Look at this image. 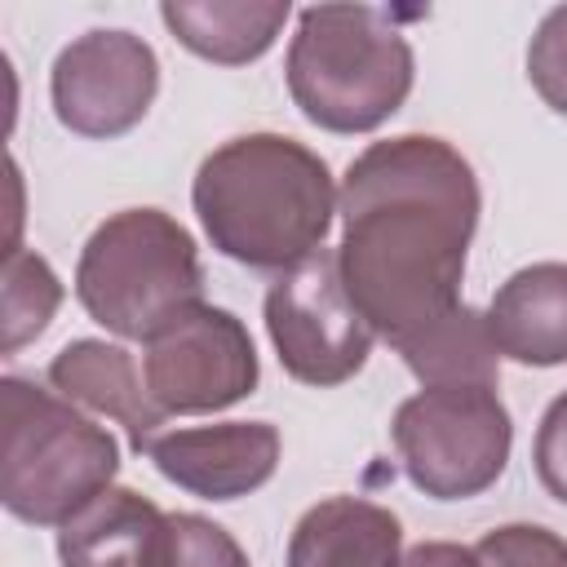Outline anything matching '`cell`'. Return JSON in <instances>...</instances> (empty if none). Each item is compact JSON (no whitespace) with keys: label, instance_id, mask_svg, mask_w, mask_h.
I'll return each instance as SVG.
<instances>
[{"label":"cell","instance_id":"1","mask_svg":"<svg viewBox=\"0 0 567 567\" xmlns=\"http://www.w3.org/2000/svg\"><path fill=\"white\" fill-rule=\"evenodd\" d=\"M478 208V177L443 137L372 142L346 168L337 266L350 301L390 346L461 306Z\"/></svg>","mask_w":567,"mask_h":567},{"label":"cell","instance_id":"2","mask_svg":"<svg viewBox=\"0 0 567 567\" xmlns=\"http://www.w3.org/2000/svg\"><path fill=\"white\" fill-rule=\"evenodd\" d=\"M213 248L252 270H288L323 248L337 213L328 164L284 133H244L217 146L190 186Z\"/></svg>","mask_w":567,"mask_h":567},{"label":"cell","instance_id":"3","mask_svg":"<svg viewBox=\"0 0 567 567\" xmlns=\"http://www.w3.org/2000/svg\"><path fill=\"white\" fill-rule=\"evenodd\" d=\"M288 93L328 133H372L412 93L416 58L385 9L310 4L288 44Z\"/></svg>","mask_w":567,"mask_h":567},{"label":"cell","instance_id":"4","mask_svg":"<svg viewBox=\"0 0 567 567\" xmlns=\"http://www.w3.org/2000/svg\"><path fill=\"white\" fill-rule=\"evenodd\" d=\"M115 470L120 447L106 425L35 381H0V501L13 518L62 527L111 487Z\"/></svg>","mask_w":567,"mask_h":567},{"label":"cell","instance_id":"5","mask_svg":"<svg viewBox=\"0 0 567 567\" xmlns=\"http://www.w3.org/2000/svg\"><path fill=\"white\" fill-rule=\"evenodd\" d=\"M75 297L93 323L124 341H151L204 306V266L190 230L159 208L106 217L75 266Z\"/></svg>","mask_w":567,"mask_h":567},{"label":"cell","instance_id":"6","mask_svg":"<svg viewBox=\"0 0 567 567\" xmlns=\"http://www.w3.org/2000/svg\"><path fill=\"white\" fill-rule=\"evenodd\" d=\"M394 452L416 492L434 501H470L487 492L509 461L514 425L492 385L421 390L394 412Z\"/></svg>","mask_w":567,"mask_h":567},{"label":"cell","instance_id":"7","mask_svg":"<svg viewBox=\"0 0 567 567\" xmlns=\"http://www.w3.org/2000/svg\"><path fill=\"white\" fill-rule=\"evenodd\" d=\"M266 332L284 372L301 385H341L372 354V323L346 292L332 248L279 270L266 288Z\"/></svg>","mask_w":567,"mask_h":567},{"label":"cell","instance_id":"8","mask_svg":"<svg viewBox=\"0 0 567 567\" xmlns=\"http://www.w3.org/2000/svg\"><path fill=\"white\" fill-rule=\"evenodd\" d=\"M142 377L159 412H221L257 390V350L248 328L221 306H195L146 341Z\"/></svg>","mask_w":567,"mask_h":567},{"label":"cell","instance_id":"9","mask_svg":"<svg viewBox=\"0 0 567 567\" xmlns=\"http://www.w3.org/2000/svg\"><path fill=\"white\" fill-rule=\"evenodd\" d=\"M53 115L80 137H120L159 93V58L133 31H89L71 40L49 75Z\"/></svg>","mask_w":567,"mask_h":567},{"label":"cell","instance_id":"10","mask_svg":"<svg viewBox=\"0 0 567 567\" xmlns=\"http://www.w3.org/2000/svg\"><path fill=\"white\" fill-rule=\"evenodd\" d=\"M151 465L190 496L235 501L257 492L279 465V430L270 421H226L155 434Z\"/></svg>","mask_w":567,"mask_h":567},{"label":"cell","instance_id":"11","mask_svg":"<svg viewBox=\"0 0 567 567\" xmlns=\"http://www.w3.org/2000/svg\"><path fill=\"white\" fill-rule=\"evenodd\" d=\"M168 514L133 487L97 492L58 527L62 567H168Z\"/></svg>","mask_w":567,"mask_h":567},{"label":"cell","instance_id":"12","mask_svg":"<svg viewBox=\"0 0 567 567\" xmlns=\"http://www.w3.org/2000/svg\"><path fill=\"white\" fill-rule=\"evenodd\" d=\"M49 385L71 399L84 403L111 421H120L128 430L133 452H146L155 434H164V412L146 390V377L137 372L133 354L124 346H106L93 337H80L71 346H62L49 363Z\"/></svg>","mask_w":567,"mask_h":567},{"label":"cell","instance_id":"13","mask_svg":"<svg viewBox=\"0 0 567 567\" xmlns=\"http://www.w3.org/2000/svg\"><path fill=\"white\" fill-rule=\"evenodd\" d=\"M487 328L496 350L514 363H567V261H536L514 270L487 306Z\"/></svg>","mask_w":567,"mask_h":567},{"label":"cell","instance_id":"14","mask_svg":"<svg viewBox=\"0 0 567 567\" xmlns=\"http://www.w3.org/2000/svg\"><path fill=\"white\" fill-rule=\"evenodd\" d=\"M399 518L363 496H328L310 505L288 540V567H399Z\"/></svg>","mask_w":567,"mask_h":567},{"label":"cell","instance_id":"15","mask_svg":"<svg viewBox=\"0 0 567 567\" xmlns=\"http://www.w3.org/2000/svg\"><path fill=\"white\" fill-rule=\"evenodd\" d=\"M288 0H168L159 4L164 27L190 53L239 66L261 58L288 22Z\"/></svg>","mask_w":567,"mask_h":567},{"label":"cell","instance_id":"16","mask_svg":"<svg viewBox=\"0 0 567 567\" xmlns=\"http://www.w3.org/2000/svg\"><path fill=\"white\" fill-rule=\"evenodd\" d=\"M408 363V372L425 385V390H443V385H492L501 381V350L492 341L487 315L474 306H456L443 319H434L430 328L403 337L394 346Z\"/></svg>","mask_w":567,"mask_h":567},{"label":"cell","instance_id":"17","mask_svg":"<svg viewBox=\"0 0 567 567\" xmlns=\"http://www.w3.org/2000/svg\"><path fill=\"white\" fill-rule=\"evenodd\" d=\"M58 301H62V284L40 252L31 248L4 252V341H0L4 354L35 341L49 328Z\"/></svg>","mask_w":567,"mask_h":567},{"label":"cell","instance_id":"18","mask_svg":"<svg viewBox=\"0 0 567 567\" xmlns=\"http://www.w3.org/2000/svg\"><path fill=\"white\" fill-rule=\"evenodd\" d=\"M478 567H567V540L536 523L492 527L474 545Z\"/></svg>","mask_w":567,"mask_h":567},{"label":"cell","instance_id":"19","mask_svg":"<svg viewBox=\"0 0 567 567\" xmlns=\"http://www.w3.org/2000/svg\"><path fill=\"white\" fill-rule=\"evenodd\" d=\"M527 80L540 102L567 115V4L549 9L527 44Z\"/></svg>","mask_w":567,"mask_h":567},{"label":"cell","instance_id":"20","mask_svg":"<svg viewBox=\"0 0 567 567\" xmlns=\"http://www.w3.org/2000/svg\"><path fill=\"white\" fill-rule=\"evenodd\" d=\"M168 567H248V554L226 527L199 514H168Z\"/></svg>","mask_w":567,"mask_h":567},{"label":"cell","instance_id":"21","mask_svg":"<svg viewBox=\"0 0 567 567\" xmlns=\"http://www.w3.org/2000/svg\"><path fill=\"white\" fill-rule=\"evenodd\" d=\"M532 461H536V478L540 487L567 505V390L545 408L540 425H536V443H532Z\"/></svg>","mask_w":567,"mask_h":567},{"label":"cell","instance_id":"22","mask_svg":"<svg viewBox=\"0 0 567 567\" xmlns=\"http://www.w3.org/2000/svg\"><path fill=\"white\" fill-rule=\"evenodd\" d=\"M399 567H478L474 549L456 545V540H421L403 554Z\"/></svg>","mask_w":567,"mask_h":567}]
</instances>
